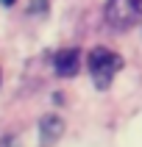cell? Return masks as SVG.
<instances>
[{
  "instance_id": "6da1fadb",
  "label": "cell",
  "mask_w": 142,
  "mask_h": 147,
  "mask_svg": "<svg viewBox=\"0 0 142 147\" xmlns=\"http://www.w3.org/2000/svg\"><path fill=\"white\" fill-rule=\"evenodd\" d=\"M86 67H89L92 83L98 89H109L114 75L123 69V56L109 50V47H92L89 56H86Z\"/></svg>"
},
{
  "instance_id": "7a4b0ae2",
  "label": "cell",
  "mask_w": 142,
  "mask_h": 147,
  "mask_svg": "<svg viewBox=\"0 0 142 147\" xmlns=\"http://www.w3.org/2000/svg\"><path fill=\"white\" fill-rule=\"evenodd\" d=\"M142 17V0H109L106 3V20L114 28H131Z\"/></svg>"
},
{
  "instance_id": "3957f363",
  "label": "cell",
  "mask_w": 142,
  "mask_h": 147,
  "mask_svg": "<svg viewBox=\"0 0 142 147\" xmlns=\"http://www.w3.org/2000/svg\"><path fill=\"white\" fill-rule=\"evenodd\" d=\"M53 69L58 78H73L81 69V50L78 47H64L53 56Z\"/></svg>"
},
{
  "instance_id": "277c9868",
  "label": "cell",
  "mask_w": 142,
  "mask_h": 147,
  "mask_svg": "<svg viewBox=\"0 0 142 147\" xmlns=\"http://www.w3.org/2000/svg\"><path fill=\"white\" fill-rule=\"evenodd\" d=\"M61 131H64V125H61V119L58 117H45L39 122V133L45 142H53L56 136H61Z\"/></svg>"
},
{
  "instance_id": "5b68a950",
  "label": "cell",
  "mask_w": 142,
  "mask_h": 147,
  "mask_svg": "<svg viewBox=\"0 0 142 147\" xmlns=\"http://www.w3.org/2000/svg\"><path fill=\"white\" fill-rule=\"evenodd\" d=\"M0 3H3V6H14L17 0H0Z\"/></svg>"
}]
</instances>
